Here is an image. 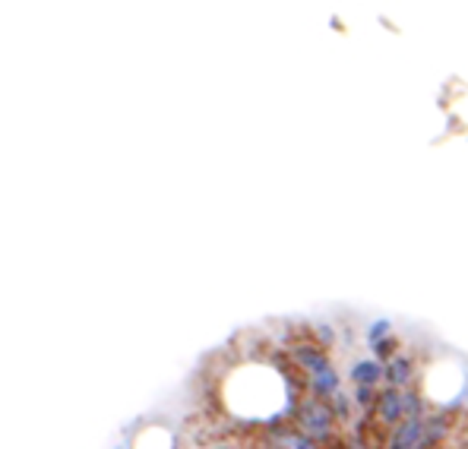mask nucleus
<instances>
[{"label":"nucleus","mask_w":468,"mask_h":449,"mask_svg":"<svg viewBox=\"0 0 468 449\" xmlns=\"http://www.w3.org/2000/svg\"><path fill=\"white\" fill-rule=\"evenodd\" d=\"M389 332H393V326H389V320H377V323H373V326H371V329H367V342H380V338H386L389 336Z\"/></svg>","instance_id":"obj_9"},{"label":"nucleus","mask_w":468,"mask_h":449,"mask_svg":"<svg viewBox=\"0 0 468 449\" xmlns=\"http://www.w3.org/2000/svg\"><path fill=\"white\" fill-rule=\"evenodd\" d=\"M373 402H377V386H364V383H355V405L373 412Z\"/></svg>","instance_id":"obj_7"},{"label":"nucleus","mask_w":468,"mask_h":449,"mask_svg":"<svg viewBox=\"0 0 468 449\" xmlns=\"http://www.w3.org/2000/svg\"><path fill=\"white\" fill-rule=\"evenodd\" d=\"M389 443L386 449H418L427 446V414L421 418H402L395 427H389Z\"/></svg>","instance_id":"obj_3"},{"label":"nucleus","mask_w":468,"mask_h":449,"mask_svg":"<svg viewBox=\"0 0 468 449\" xmlns=\"http://www.w3.org/2000/svg\"><path fill=\"white\" fill-rule=\"evenodd\" d=\"M291 361L307 374V383H310L313 396L329 399L342 390V380H339L333 361H329V354L323 352L320 345H294V348H291Z\"/></svg>","instance_id":"obj_1"},{"label":"nucleus","mask_w":468,"mask_h":449,"mask_svg":"<svg viewBox=\"0 0 468 449\" xmlns=\"http://www.w3.org/2000/svg\"><path fill=\"white\" fill-rule=\"evenodd\" d=\"M383 380V361L371 358V361H357L355 367H351V383H364V386H377V383Z\"/></svg>","instance_id":"obj_6"},{"label":"nucleus","mask_w":468,"mask_h":449,"mask_svg":"<svg viewBox=\"0 0 468 449\" xmlns=\"http://www.w3.org/2000/svg\"><path fill=\"white\" fill-rule=\"evenodd\" d=\"M297 430H301V434H307L310 440H317V443L329 440V437H333V430H335L333 405H329L323 396L301 399V405H297Z\"/></svg>","instance_id":"obj_2"},{"label":"nucleus","mask_w":468,"mask_h":449,"mask_svg":"<svg viewBox=\"0 0 468 449\" xmlns=\"http://www.w3.org/2000/svg\"><path fill=\"white\" fill-rule=\"evenodd\" d=\"M383 380H386V386H395V390H409L411 380H415V361L409 354H393L383 364Z\"/></svg>","instance_id":"obj_5"},{"label":"nucleus","mask_w":468,"mask_h":449,"mask_svg":"<svg viewBox=\"0 0 468 449\" xmlns=\"http://www.w3.org/2000/svg\"><path fill=\"white\" fill-rule=\"evenodd\" d=\"M373 418L383 427H395L405 418V402H402V390L386 386L383 392H377V402H373Z\"/></svg>","instance_id":"obj_4"},{"label":"nucleus","mask_w":468,"mask_h":449,"mask_svg":"<svg viewBox=\"0 0 468 449\" xmlns=\"http://www.w3.org/2000/svg\"><path fill=\"white\" fill-rule=\"evenodd\" d=\"M418 449H440V446H418Z\"/></svg>","instance_id":"obj_10"},{"label":"nucleus","mask_w":468,"mask_h":449,"mask_svg":"<svg viewBox=\"0 0 468 449\" xmlns=\"http://www.w3.org/2000/svg\"><path fill=\"white\" fill-rule=\"evenodd\" d=\"M395 338L393 336H386V338H380V342H373V352H377V361H389L395 354Z\"/></svg>","instance_id":"obj_8"}]
</instances>
